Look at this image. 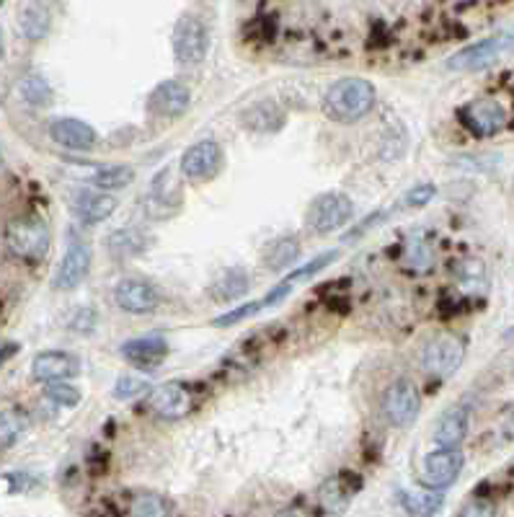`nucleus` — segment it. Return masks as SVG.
<instances>
[{"instance_id":"nucleus-21","label":"nucleus","mask_w":514,"mask_h":517,"mask_svg":"<svg viewBox=\"0 0 514 517\" xmlns=\"http://www.w3.org/2000/svg\"><path fill=\"white\" fill-rule=\"evenodd\" d=\"M468 435V411L463 407L450 408L435 427V442L439 448H460Z\"/></svg>"},{"instance_id":"nucleus-39","label":"nucleus","mask_w":514,"mask_h":517,"mask_svg":"<svg viewBox=\"0 0 514 517\" xmlns=\"http://www.w3.org/2000/svg\"><path fill=\"white\" fill-rule=\"evenodd\" d=\"M18 352V345L16 342H8V345H3L0 346V365H5V362L11 360L14 355Z\"/></svg>"},{"instance_id":"nucleus-23","label":"nucleus","mask_w":514,"mask_h":517,"mask_svg":"<svg viewBox=\"0 0 514 517\" xmlns=\"http://www.w3.org/2000/svg\"><path fill=\"white\" fill-rule=\"evenodd\" d=\"M107 249L114 259H132L148 249V235L140 228H117L107 238Z\"/></svg>"},{"instance_id":"nucleus-26","label":"nucleus","mask_w":514,"mask_h":517,"mask_svg":"<svg viewBox=\"0 0 514 517\" xmlns=\"http://www.w3.org/2000/svg\"><path fill=\"white\" fill-rule=\"evenodd\" d=\"M181 197H179V179L173 169H160L150 184V204H158L160 210H171L179 207Z\"/></svg>"},{"instance_id":"nucleus-24","label":"nucleus","mask_w":514,"mask_h":517,"mask_svg":"<svg viewBox=\"0 0 514 517\" xmlns=\"http://www.w3.org/2000/svg\"><path fill=\"white\" fill-rule=\"evenodd\" d=\"M249 287L251 280L243 269H225L210 287V295L220 303H228V300L243 298L249 293Z\"/></svg>"},{"instance_id":"nucleus-31","label":"nucleus","mask_w":514,"mask_h":517,"mask_svg":"<svg viewBox=\"0 0 514 517\" xmlns=\"http://www.w3.org/2000/svg\"><path fill=\"white\" fill-rule=\"evenodd\" d=\"M129 512H132V515H140V517L171 515L173 504L166 500V497H160V494H153V491H148V494H140V497H135V500H132V507H129Z\"/></svg>"},{"instance_id":"nucleus-25","label":"nucleus","mask_w":514,"mask_h":517,"mask_svg":"<svg viewBox=\"0 0 514 517\" xmlns=\"http://www.w3.org/2000/svg\"><path fill=\"white\" fill-rule=\"evenodd\" d=\"M300 253V241L295 235H280L277 241H272L264 251V267L272 272L287 269Z\"/></svg>"},{"instance_id":"nucleus-8","label":"nucleus","mask_w":514,"mask_h":517,"mask_svg":"<svg viewBox=\"0 0 514 517\" xmlns=\"http://www.w3.org/2000/svg\"><path fill=\"white\" fill-rule=\"evenodd\" d=\"M457 119L463 122V127L470 135L491 138L507 125V111L494 98H478V101H470V104H466L463 109L457 111Z\"/></svg>"},{"instance_id":"nucleus-10","label":"nucleus","mask_w":514,"mask_h":517,"mask_svg":"<svg viewBox=\"0 0 514 517\" xmlns=\"http://www.w3.org/2000/svg\"><path fill=\"white\" fill-rule=\"evenodd\" d=\"M148 407L160 419H181L194 407V393L189 388V383L171 380V383H163L160 388L150 391Z\"/></svg>"},{"instance_id":"nucleus-22","label":"nucleus","mask_w":514,"mask_h":517,"mask_svg":"<svg viewBox=\"0 0 514 517\" xmlns=\"http://www.w3.org/2000/svg\"><path fill=\"white\" fill-rule=\"evenodd\" d=\"M452 269H455V280H457V284L466 290L468 295H483L486 293V287H488V269H486L481 259L468 256V259H460Z\"/></svg>"},{"instance_id":"nucleus-1","label":"nucleus","mask_w":514,"mask_h":517,"mask_svg":"<svg viewBox=\"0 0 514 517\" xmlns=\"http://www.w3.org/2000/svg\"><path fill=\"white\" fill-rule=\"evenodd\" d=\"M377 91L367 78H342L328 86L324 96V114L334 122L355 125L373 111Z\"/></svg>"},{"instance_id":"nucleus-19","label":"nucleus","mask_w":514,"mask_h":517,"mask_svg":"<svg viewBox=\"0 0 514 517\" xmlns=\"http://www.w3.org/2000/svg\"><path fill=\"white\" fill-rule=\"evenodd\" d=\"M117 210V197H111L107 191H80L73 202V212L83 225H96V222H104L109 218L111 212Z\"/></svg>"},{"instance_id":"nucleus-11","label":"nucleus","mask_w":514,"mask_h":517,"mask_svg":"<svg viewBox=\"0 0 514 517\" xmlns=\"http://www.w3.org/2000/svg\"><path fill=\"white\" fill-rule=\"evenodd\" d=\"M179 169L189 181H207L222 169V148L215 140H200L181 156Z\"/></svg>"},{"instance_id":"nucleus-28","label":"nucleus","mask_w":514,"mask_h":517,"mask_svg":"<svg viewBox=\"0 0 514 517\" xmlns=\"http://www.w3.org/2000/svg\"><path fill=\"white\" fill-rule=\"evenodd\" d=\"M21 32L26 39L39 42L49 32V8L42 0H32L21 14Z\"/></svg>"},{"instance_id":"nucleus-7","label":"nucleus","mask_w":514,"mask_h":517,"mask_svg":"<svg viewBox=\"0 0 514 517\" xmlns=\"http://www.w3.org/2000/svg\"><path fill=\"white\" fill-rule=\"evenodd\" d=\"M463 355H466V342L452 334H445V336H435L424 346L421 365L432 377H450L460 367Z\"/></svg>"},{"instance_id":"nucleus-27","label":"nucleus","mask_w":514,"mask_h":517,"mask_svg":"<svg viewBox=\"0 0 514 517\" xmlns=\"http://www.w3.org/2000/svg\"><path fill=\"white\" fill-rule=\"evenodd\" d=\"M29 429V417L21 408H5L0 411V450L14 448L21 435Z\"/></svg>"},{"instance_id":"nucleus-34","label":"nucleus","mask_w":514,"mask_h":517,"mask_svg":"<svg viewBox=\"0 0 514 517\" xmlns=\"http://www.w3.org/2000/svg\"><path fill=\"white\" fill-rule=\"evenodd\" d=\"M49 401L60 404V407H78L80 404V391L67 386L65 380H55V383H47V391H45Z\"/></svg>"},{"instance_id":"nucleus-41","label":"nucleus","mask_w":514,"mask_h":517,"mask_svg":"<svg viewBox=\"0 0 514 517\" xmlns=\"http://www.w3.org/2000/svg\"><path fill=\"white\" fill-rule=\"evenodd\" d=\"M0 57H3V34H0Z\"/></svg>"},{"instance_id":"nucleus-12","label":"nucleus","mask_w":514,"mask_h":517,"mask_svg":"<svg viewBox=\"0 0 514 517\" xmlns=\"http://www.w3.org/2000/svg\"><path fill=\"white\" fill-rule=\"evenodd\" d=\"M463 466H466V458L457 448H439L437 453L424 458V469H421L424 484L429 489H445L460 476Z\"/></svg>"},{"instance_id":"nucleus-32","label":"nucleus","mask_w":514,"mask_h":517,"mask_svg":"<svg viewBox=\"0 0 514 517\" xmlns=\"http://www.w3.org/2000/svg\"><path fill=\"white\" fill-rule=\"evenodd\" d=\"M401 504L411 515H435L442 507V494L429 491V494H406L401 491Z\"/></svg>"},{"instance_id":"nucleus-4","label":"nucleus","mask_w":514,"mask_h":517,"mask_svg":"<svg viewBox=\"0 0 514 517\" xmlns=\"http://www.w3.org/2000/svg\"><path fill=\"white\" fill-rule=\"evenodd\" d=\"M173 57L181 65H200L210 49V32L202 18L194 14L179 16L173 26Z\"/></svg>"},{"instance_id":"nucleus-37","label":"nucleus","mask_w":514,"mask_h":517,"mask_svg":"<svg viewBox=\"0 0 514 517\" xmlns=\"http://www.w3.org/2000/svg\"><path fill=\"white\" fill-rule=\"evenodd\" d=\"M437 194V187L435 184H421V187H414L411 191H408V197H406V202L408 204H416V207H421V204H427L432 197Z\"/></svg>"},{"instance_id":"nucleus-13","label":"nucleus","mask_w":514,"mask_h":517,"mask_svg":"<svg viewBox=\"0 0 514 517\" xmlns=\"http://www.w3.org/2000/svg\"><path fill=\"white\" fill-rule=\"evenodd\" d=\"M114 300L117 305L125 311V314L132 315H145L153 314L158 308V290L150 283L145 280H138V277H127L122 283L114 287Z\"/></svg>"},{"instance_id":"nucleus-15","label":"nucleus","mask_w":514,"mask_h":517,"mask_svg":"<svg viewBox=\"0 0 514 517\" xmlns=\"http://www.w3.org/2000/svg\"><path fill=\"white\" fill-rule=\"evenodd\" d=\"M88 269H91V249L88 243H80V241H73L67 251H65L63 262L57 267V274H55V287L57 290H76L86 277H88Z\"/></svg>"},{"instance_id":"nucleus-3","label":"nucleus","mask_w":514,"mask_h":517,"mask_svg":"<svg viewBox=\"0 0 514 517\" xmlns=\"http://www.w3.org/2000/svg\"><path fill=\"white\" fill-rule=\"evenodd\" d=\"M514 52V29H504V32L491 34L481 42L470 45V47L457 49L452 57H447V67L457 70V73H476V70H486L499 60H504L507 55Z\"/></svg>"},{"instance_id":"nucleus-17","label":"nucleus","mask_w":514,"mask_h":517,"mask_svg":"<svg viewBox=\"0 0 514 517\" xmlns=\"http://www.w3.org/2000/svg\"><path fill=\"white\" fill-rule=\"evenodd\" d=\"M119 349H122L125 360L138 365L142 370H150L169 355V342L160 334H150V336H140V339H127Z\"/></svg>"},{"instance_id":"nucleus-18","label":"nucleus","mask_w":514,"mask_h":517,"mask_svg":"<svg viewBox=\"0 0 514 517\" xmlns=\"http://www.w3.org/2000/svg\"><path fill=\"white\" fill-rule=\"evenodd\" d=\"M339 259V251H326V253H318L313 262H308V264H303L300 269H295L293 274H287L284 280H282L269 295H266L262 303H264V308L266 305H277V303H282V300L287 298L290 293H293V287L295 284H300V283H305V280H311L313 274H318L321 269H326L331 262H336Z\"/></svg>"},{"instance_id":"nucleus-35","label":"nucleus","mask_w":514,"mask_h":517,"mask_svg":"<svg viewBox=\"0 0 514 517\" xmlns=\"http://www.w3.org/2000/svg\"><path fill=\"white\" fill-rule=\"evenodd\" d=\"M264 308V303L262 300H256V303H246V305H241V308H235L231 314L220 315L212 321V326H235V324H241L243 318H249V315L259 314Z\"/></svg>"},{"instance_id":"nucleus-16","label":"nucleus","mask_w":514,"mask_h":517,"mask_svg":"<svg viewBox=\"0 0 514 517\" xmlns=\"http://www.w3.org/2000/svg\"><path fill=\"white\" fill-rule=\"evenodd\" d=\"M49 138L63 148H70V150H88V148H94L96 129L83 119L63 117V119H55L49 125Z\"/></svg>"},{"instance_id":"nucleus-42","label":"nucleus","mask_w":514,"mask_h":517,"mask_svg":"<svg viewBox=\"0 0 514 517\" xmlns=\"http://www.w3.org/2000/svg\"><path fill=\"white\" fill-rule=\"evenodd\" d=\"M0 163H3V153H0Z\"/></svg>"},{"instance_id":"nucleus-29","label":"nucleus","mask_w":514,"mask_h":517,"mask_svg":"<svg viewBox=\"0 0 514 517\" xmlns=\"http://www.w3.org/2000/svg\"><path fill=\"white\" fill-rule=\"evenodd\" d=\"M18 94L29 107H36V109L52 104V88H49L47 80L36 76V73H29V76L18 80Z\"/></svg>"},{"instance_id":"nucleus-9","label":"nucleus","mask_w":514,"mask_h":517,"mask_svg":"<svg viewBox=\"0 0 514 517\" xmlns=\"http://www.w3.org/2000/svg\"><path fill=\"white\" fill-rule=\"evenodd\" d=\"M191 107V91L181 80H160L156 88L148 94L145 109L158 119H176L181 114H187Z\"/></svg>"},{"instance_id":"nucleus-20","label":"nucleus","mask_w":514,"mask_h":517,"mask_svg":"<svg viewBox=\"0 0 514 517\" xmlns=\"http://www.w3.org/2000/svg\"><path fill=\"white\" fill-rule=\"evenodd\" d=\"M241 122L253 132H277L287 122V114L274 101H259L241 114Z\"/></svg>"},{"instance_id":"nucleus-5","label":"nucleus","mask_w":514,"mask_h":517,"mask_svg":"<svg viewBox=\"0 0 514 517\" xmlns=\"http://www.w3.org/2000/svg\"><path fill=\"white\" fill-rule=\"evenodd\" d=\"M355 218V204L342 191H324L311 202L308 210V228L318 235H328L344 228Z\"/></svg>"},{"instance_id":"nucleus-38","label":"nucleus","mask_w":514,"mask_h":517,"mask_svg":"<svg viewBox=\"0 0 514 517\" xmlns=\"http://www.w3.org/2000/svg\"><path fill=\"white\" fill-rule=\"evenodd\" d=\"M408 256H411V264H416V269H427L432 264V251L427 249L421 241H416V246L408 249Z\"/></svg>"},{"instance_id":"nucleus-43","label":"nucleus","mask_w":514,"mask_h":517,"mask_svg":"<svg viewBox=\"0 0 514 517\" xmlns=\"http://www.w3.org/2000/svg\"><path fill=\"white\" fill-rule=\"evenodd\" d=\"M0 5H3V0H0Z\"/></svg>"},{"instance_id":"nucleus-33","label":"nucleus","mask_w":514,"mask_h":517,"mask_svg":"<svg viewBox=\"0 0 514 517\" xmlns=\"http://www.w3.org/2000/svg\"><path fill=\"white\" fill-rule=\"evenodd\" d=\"M153 386L148 380L135 376H122L117 383H114V396L119 401H135V398H142V396H150Z\"/></svg>"},{"instance_id":"nucleus-2","label":"nucleus","mask_w":514,"mask_h":517,"mask_svg":"<svg viewBox=\"0 0 514 517\" xmlns=\"http://www.w3.org/2000/svg\"><path fill=\"white\" fill-rule=\"evenodd\" d=\"M52 243L47 222L34 215H24V218L11 220L5 225V249L11 251L16 259L24 262H39L45 259Z\"/></svg>"},{"instance_id":"nucleus-40","label":"nucleus","mask_w":514,"mask_h":517,"mask_svg":"<svg viewBox=\"0 0 514 517\" xmlns=\"http://www.w3.org/2000/svg\"><path fill=\"white\" fill-rule=\"evenodd\" d=\"M504 339H514V326H509V329L504 331Z\"/></svg>"},{"instance_id":"nucleus-30","label":"nucleus","mask_w":514,"mask_h":517,"mask_svg":"<svg viewBox=\"0 0 514 517\" xmlns=\"http://www.w3.org/2000/svg\"><path fill=\"white\" fill-rule=\"evenodd\" d=\"M132 179H135L132 166H101L91 176L94 187L98 189H122L127 184H132Z\"/></svg>"},{"instance_id":"nucleus-6","label":"nucleus","mask_w":514,"mask_h":517,"mask_svg":"<svg viewBox=\"0 0 514 517\" xmlns=\"http://www.w3.org/2000/svg\"><path fill=\"white\" fill-rule=\"evenodd\" d=\"M419 388H416V383L408 380V377H398L388 391H386V396H383V414H386L388 424L398 427V429L411 427L414 419L419 417Z\"/></svg>"},{"instance_id":"nucleus-14","label":"nucleus","mask_w":514,"mask_h":517,"mask_svg":"<svg viewBox=\"0 0 514 517\" xmlns=\"http://www.w3.org/2000/svg\"><path fill=\"white\" fill-rule=\"evenodd\" d=\"M80 373V360L63 349H45L32 362V376L39 383H55V380H70Z\"/></svg>"},{"instance_id":"nucleus-36","label":"nucleus","mask_w":514,"mask_h":517,"mask_svg":"<svg viewBox=\"0 0 514 517\" xmlns=\"http://www.w3.org/2000/svg\"><path fill=\"white\" fill-rule=\"evenodd\" d=\"M70 329L78 334H91L96 329V311L94 308H80L76 315L70 318Z\"/></svg>"}]
</instances>
